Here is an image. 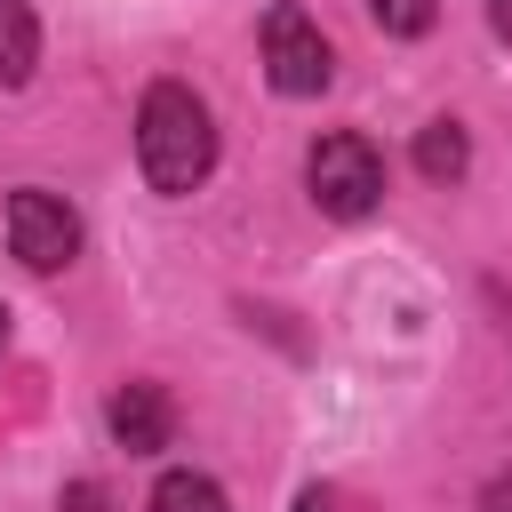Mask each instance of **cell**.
<instances>
[{
	"label": "cell",
	"mask_w": 512,
	"mask_h": 512,
	"mask_svg": "<svg viewBox=\"0 0 512 512\" xmlns=\"http://www.w3.org/2000/svg\"><path fill=\"white\" fill-rule=\"evenodd\" d=\"M136 168L168 200H184L192 184H208V168H216V120H208V104L184 80H152L144 88V104H136Z\"/></svg>",
	"instance_id": "obj_1"
},
{
	"label": "cell",
	"mask_w": 512,
	"mask_h": 512,
	"mask_svg": "<svg viewBox=\"0 0 512 512\" xmlns=\"http://www.w3.org/2000/svg\"><path fill=\"white\" fill-rule=\"evenodd\" d=\"M304 184H312L320 216L360 224V216H376V208H384V152H376L368 136L336 128V136H320V144L304 152Z\"/></svg>",
	"instance_id": "obj_2"
},
{
	"label": "cell",
	"mask_w": 512,
	"mask_h": 512,
	"mask_svg": "<svg viewBox=\"0 0 512 512\" xmlns=\"http://www.w3.org/2000/svg\"><path fill=\"white\" fill-rule=\"evenodd\" d=\"M264 72H272L280 96H320V88L336 80V48H328V32H320L296 0H280V8L264 16Z\"/></svg>",
	"instance_id": "obj_3"
},
{
	"label": "cell",
	"mask_w": 512,
	"mask_h": 512,
	"mask_svg": "<svg viewBox=\"0 0 512 512\" xmlns=\"http://www.w3.org/2000/svg\"><path fill=\"white\" fill-rule=\"evenodd\" d=\"M8 248H16L24 272H64L80 256V216L56 192L24 184V192H8Z\"/></svg>",
	"instance_id": "obj_4"
},
{
	"label": "cell",
	"mask_w": 512,
	"mask_h": 512,
	"mask_svg": "<svg viewBox=\"0 0 512 512\" xmlns=\"http://www.w3.org/2000/svg\"><path fill=\"white\" fill-rule=\"evenodd\" d=\"M104 424H112V440H120L128 456H160V448L176 440V400L136 376V384H120V392L104 400Z\"/></svg>",
	"instance_id": "obj_5"
},
{
	"label": "cell",
	"mask_w": 512,
	"mask_h": 512,
	"mask_svg": "<svg viewBox=\"0 0 512 512\" xmlns=\"http://www.w3.org/2000/svg\"><path fill=\"white\" fill-rule=\"evenodd\" d=\"M40 64V24L24 0H0V88H24Z\"/></svg>",
	"instance_id": "obj_6"
},
{
	"label": "cell",
	"mask_w": 512,
	"mask_h": 512,
	"mask_svg": "<svg viewBox=\"0 0 512 512\" xmlns=\"http://www.w3.org/2000/svg\"><path fill=\"white\" fill-rule=\"evenodd\" d=\"M416 168H424L432 184H456V176L472 168V144H464V128H456V120H432V128L416 136Z\"/></svg>",
	"instance_id": "obj_7"
},
{
	"label": "cell",
	"mask_w": 512,
	"mask_h": 512,
	"mask_svg": "<svg viewBox=\"0 0 512 512\" xmlns=\"http://www.w3.org/2000/svg\"><path fill=\"white\" fill-rule=\"evenodd\" d=\"M152 512H232V504H224V488H216L208 472H160Z\"/></svg>",
	"instance_id": "obj_8"
},
{
	"label": "cell",
	"mask_w": 512,
	"mask_h": 512,
	"mask_svg": "<svg viewBox=\"0 0 512 512\" xmlns=\"http://www.w3.org/2000/svg\"><path fill=\"white\" fill-rule=\"evenodd\" d=\"M368 16H376V32H392V40H424L432 16H440V0H368Z\"/></svg>",
	"instance_id": "obj_9"
},
{
	"label": "cell",
	"mask_w": 512,
	"mask_h": 512,
	"mask_svg": "<svg viewBox=\"0 0 512 512\" xmlns=\"http://www.w3.org/2000/svg\"><path fill=\"white\" fill-rule=\"evenodd\" d=\"M64 512H112V488L104 480H72L64 488Z\"/></svg>",
	"instance_id": "obj_10"
},
{
	"label": "cell",
	"mask_w": 512,
	"mask_h": 512,
	"mask_svg": "<svg viewBox=\"0 0 512 512\" xmlns=\"http://www.w3.org/2000/svg\"><path fill=\"white\" fill-rule=\"evenodd\" d=\"M480 512H512V472H496V480L480 488Z\"/></svg>",
	"instance_id": "obj_11"
},
{
	"label": "cell",
	"mask_w": 512,
	"mask_h": 512,
	"mask_svg": "<svg viewBox=\"0 0 512 512\" xmlns=\"http://www.w3.org/2000/svg\"><path fill=\"white\" fill-rule=\"evenodd\" d=\"M296 512H336V496H328V488H304V496H296Z\"/></svg>",
	"instance_id": "obj_12"
},
{
	"label": "cell",
	"mask_w": 512,
	"mask_h": 512,
	"mask_svg": "<svg viewBox=\"0 0 512 512\" xmlns=\"http://www.w3.org/2000/svg\"><path fill=\"white\" fill-rule=\"evenodd\" d=\"M488 24H496V32L512 40V0H488Z\"/></svg>",
	"instance_id": "obj_13"
},
{
	"label": "cell",
	"mask_w": 512,
	"mask_h": 512,
	"mask_svg": "<svg viewBox=\"0 0 512 512\" xmlns=\"http://www.w3.org/2000/svg\"><path fill=\"white\" fill-rule=\"evenodd\" d=\"M0 352H8V304H0Z\"/></svg>",
	"instance_id": "obj_14"
}]
</instances>
